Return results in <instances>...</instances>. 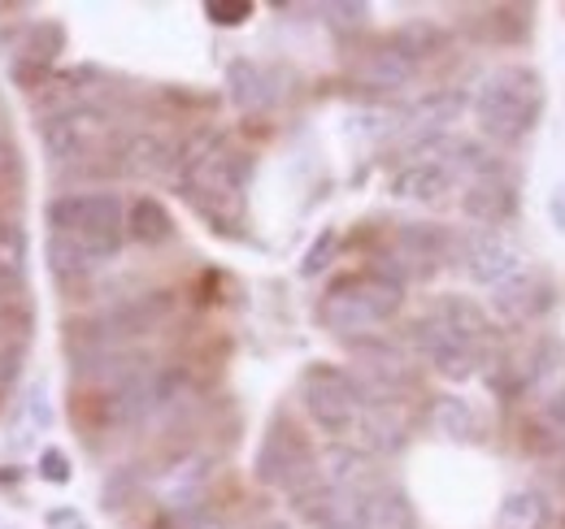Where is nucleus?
<instances>
[{
  "mask_svg": "<svg viewBox=\"0 0 565 529\" xmlns=\"http://www.w3.org/2000/svg\"><path fill=\"white\" fill-rule=\"evenodd\" d=\"M53 226L57 235L74 244L78 252H87L92 261L114 257L122 244V204L114 196H66L53 204Z\"/></svg>",
  "mask_w": 565,
  "mask_h": 529,
  "instance_id": "obj_3",
  "label": "nucleus"
},
{
  "mask_svg": "<svg viewBox=\"0 0 565 529\" xmlns=\"http://www.w3.org/2000/svg\"><path fill=\"white\" fill-rule=\"evenodd\" d=\"M365 529H414V512L401 495H374L365 504Z\"/></svg>",
  "mask_w": 565,
  "mask_h": 529,
  "instance_id": "obj_11",
  "label": "nucleus"
},
{
  "mask_svg": "<svg viewBox=\"0 0 565 529\" xmlns=\"http://www.w3.org/2000/svg\"><path fill=\"white\" fill-rule=\"evenodd\" d=\"M257 529H282V526H257Z\"/></svg>",
  "mask_w": 565,
  "mask_h": 529,
  "instance_id": "obj_19",
  "label": "nucleus"
},
{
  "mask_svg": "<svg viewBox=\"0 0 565 529\" xmlns=\"http://www.w3.org/2000/svg\"><path fill=\"white\" fill-rule=\"evenodd\" d=\"M466 213L479 217L483 226H495L513 213V192L500 183V179H479L470 192H466Z\"/></svg>",
  "mask_w": 565,
  "mask_h": 529,
  "instance_id": "obj_9",
  "label": "nucleus"
},
{
  "mask_svg": "<svg viewBox=\"0 0 565 529\" xmlns=\"http://www.w3.org/2000/svg\"><path fill=\"white\" fill-rule=\"evenodd\" d=\"M392 192L401 199H426L430 204V199H444L452 192V174L435 161H414L392 179Z\"/></svg>",
  "mask_w": 565,
  "mask_h": 529,
  "instance_id": "obj_8",
  "label": "nucleus"
},
{
  "mask_svg": "<svg viewBox=\"0 0 565 529\" xmlns=\"http://www.w3.org/2000/svg\"><path fill=\"white\" fill-rule=\"evenodd\" d=\"M127 230H131V239H140V244H166L170 230H174V222H170L166 204L143 196V199H136L131 213H127Z\"/></svg>",
  "mask_w": 565,
  "mask_h": 529,
  "instance_id": "obj_10",
  "label": "nucleus"
},
{
  "mask_svg": "<svg viewBox=\"0 0 565 529\" xmlns=\"http://www.w3.org/2000/svg\"><path fill=\"white\" fill-rule=\"evenodd\" d=\"M540 105H544V87H540V74L526 66H500L495 74L483 78L479 87V100H475V114H479V127L495 139H518L535 127L540 118Z\"/></svg>",
  "mask_w": 565,
  "mask_h": 529,
  "instance_id": "obj_2",
  "label": "nucleus"
},
{
  "mask_svg": "<svg viewBox=\"0 0 565 529\" xmlns=\"http://www.w3.org/2000/svg\"><path fill=\"white\" fill-rule=\"evenodd\" d=\"M49 261H53V269H57L62 278H71V273H87V269H92V257H87V252H78L74 244H66L62 235H53V244H49Z\"/></svg>",
  "mask_w": 565,
  "mask_h": 529,
  "instance_id": "obj_16",
  "label": "nucleus"
},
{
  "mask_svg": "<svg viewBox=\"0 0 565 529\" xmlns=\"http://www.w3.org/2000/svg\"><path fill=\"white\" fill-rule=\"evenodd\" d=\"M257 473H262L266 482L282 486L291 499H300V495H309V490H318V486H322V477H318V461H313V452H309L305 434H300L287 417H282L279 425L266 434V447H262Z\"/></svg>",
  "mask_w": 565,
  "mask_h": 529,
  "instance_id": "obj_4",
  "label": "nucleus"
},
{
  "mask_svg": "<svg viewBox=\"0 0 565 529\" xmlns=\"http://www.w3.org/2000/svg\"><path fill=\"white\" fill-rule=\"evenodd\" d=\"M127 170H131V174H143V179H148V174H152V179L166 174V170H170V148H166L161 139H152V134H140V139L127 148Z\"/></svg>",
  "mask_w": 565,
  "mask_h": 529,
  "instance_id": "obj_12",
  "label": "nucleus"
},
{
  "mask_svg": "<svg viewBox=\"0 0 565 529\" xmlns=\"http://www.w3.org/2000/svg\"><path fill=\"white\" fill-rule=\"evenodd\" d=\"M231 87H235V100H239L244 109H253V105L266 96L262 74H257V66H248V62H235V66H231Z\"/></svg>",
  "mask_w": 565,
  "mask_h": 529,
  "instance_id": "obj_15",
  "label": "nucleus"
},
{
  "mask_svg": "<svg viewBox=\"0 0 565 529\" xmlns=\"http://www.w3.org/2000/svg\"><path fill=\"white\" fill-rule=\"evenodd\" d=\"M13 170H18V152H13L4 139H0V179H9Z\"/></svg>",
  "mask_w": 565,
  "mask_h": 529,
  "instance_id": "obj_18",
  "label": "nucleus"
},
{
  "mask_svg": "<svg viewBox=\"0 0 565 529\" xmlns=\"http://www.w3.org/2000/svg\"><path fill=\"white\" fill-rule=\"evenodd\" d=\"M544 499L535 490H522L504 504V517H500V529H540L544 526Z\"/></svg>",
  "mask_w": 565,
  "mask_h": 529,
  "instance_id": "obj_13",
  "label": "nucleus"
},
{
  "mask_svg": "<svg viewBox=\"0 0 565 529\" xmlns=\"http://www.w3.org/2000/svg\"><path fill=\"white\" fill-rule=\"evenodd\" d=\"M457 252H461V264H466V273L475 278V282H488V287H504L522 264H518V252L492 235V230H470L461 244H457Z\"/></svg>",
  "mask_w": 565,
  "mask_h": 529,
  "instance_id": "obj_6",
  "label": "nucleus"
},
{
  "mask_svg": "<svg viewBox=\"0 0 565 529\" xmlns=\"http://www.w3.org/2000/svg\"><path fill=\"white\" fill-rule=\"evenodd\" d=\"M305 412L327 430V434H344L361 421V396H356L353 378H344L340 369L318 365L305 378Z\"/></svg>",
  "mask_w": 565,
  "mask_h": 529,
  "instance_id": "obj_5",
  "label": "nucleus"
},
{
  "mask_svg": "<svg viewBox=\"0 0 565 529\" xmlns=\"http://www.w3.org/2000/svg\"><path fill=\"white\" fill-rule=\"evenodd\" d=\"M495 309H500L504 317H513V322L544 317V313L553 309V282H548L544 273H535V269H518V273L500 287Z\"/></svg>",
  "mask_w": 565,
  "mask_h": 529,
  "instance_id": "obj_7",
  "label": "nucleus"
},
{
  "mask_svg": "<svg viewBox=\"0 0 565 529\" xmlns=\"http://www.w3.org/2000/svg\"><path fill=\"white\" fill-rule=\"evenodd\" d=\"M205 13H210L217 26H239V22L253 13V4H210Z\"/></svg>",
  "mask_w": 565,
  "mask_h": 529,
  "instance_id": "obj_17",
  "label": "nucleus"
},
{
  "mask_svg": "<svg viewBox=\"0 0 565 529\" xmlns=\"http://www.w3.org/2000/svg\"><path fill=\"white\" fill-rule=\"evenodd\" d=\"M356 74H361L365 83H374V87H396V83L409 78V62H405L401 53H379V57H370Z\"/></svg>",
  "mask_w": 565,
  "mask_h": 529,
  "instance_id": "obj_14",
  "label": "nucleus"
},
{
  "mask_svg": "<svg viewBox=\"0 0 565 529\" xmlns=\"http://www.w3.org/2000/svg\"><path fill=\"white\" fill-rule=\"evenodd\" d=\"M401 313V282L387 273H349L322 300V326L335 334H370Z\"/></svg>",
  "mask_w": 565,
  "mask_h": 529,
  "instance_id": "obj_1",
  "label": "nucleus"
}]
</instances>
